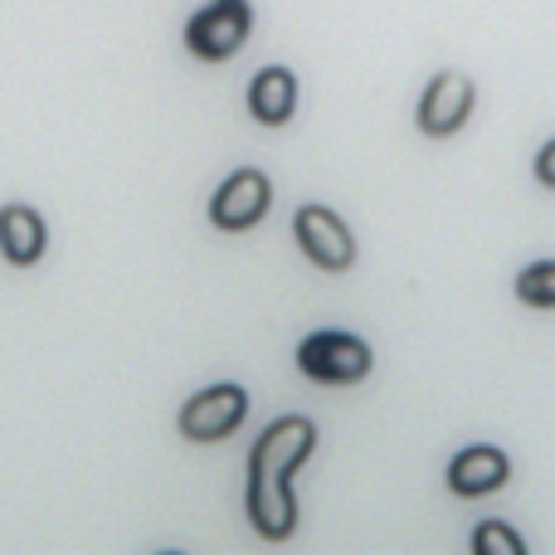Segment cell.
Masks as SVG:
<instances>
[{
    "instance_id": "obj_1",
    "label": "cell",
    "mask_w": 555,
    "mask_h": 555,
    "mask_svg": "<svg viewBox=\"0 0 555 555\" xmlns=\"http://www.w3.org/2000/svg\"><path fill=\"white\" fill-rule=\"evenodd\" d=\"M317 449V424L302 414H283L259 434L249 453V521L263 541H287L297 527V502H293V473Z\"/></svg>"
},
{
    "instance_id": "obj_2",
    "label": "cell",
    "mask_w": 555,
    "mask_h": 555,
    "mask_svg": "<svg viewBox=\"0 0 555 555\" xmlns=\"http://www.w3.org/2000/svg\"><path fill=\"white\" fill-rule=\"evenodd\" d=\"M297 365L317 385H356L371 375V346L351 332H317L297 346Z\"/></svg>"
},
{
    "instance_id": "obj_3",
    "label": "cell",
    "mask_w": 555,
    "mask_h": 555,
    "mask_svg": "<svg viewBox=\"0 0 555 555\" xmlns=\"http://www.w3.org/2000/svg\"><path fill=\"white\" fill-rule=\"evenodd\" d=\"M254 29V5L249 0H210L205 10H195L185 25V49L195 59H230L249 44Z\"/></svg>"
},
{
    "instance_id": "obj_4",
    "label": "cell",
    "mask_w": 555,
    "mask_h": 555,
    "mask_svg": "<svg viewBox=\"0 0 555 555\" xmlns=\"http://www.w3.org/2000/svg\"><path fill=\"white\" fill-rule=\"evenodd\" d=\"M244 414H249L244 385H210V390L191 395V400L181 404V434L191 443H220L240 429Z\"/></svg>"
},
{
    "instance_id": "obj_5",
    "label": "cell",
    "mask_w": 555,
    "mask_h": 555,
    "mask_svg": "<svg viewBox=\"0 0 555 555\" xmlns=\"http://www.w3.org/2000/svg\"><path fill=\"white\" fill-rule=\"evenodd\" d=\"M297 230V244H302V254L317 263V269L326 273H346L356 263V234L346 230L341 215H332L326 205H302L293 220Z\"/></svg>"
},
{
    "instance_id": "obj_6",
    "label": "cell",
    "mask_w": 555,
    "mask_h": 555,
    "mask_svg": "<svg viewBox=\"0 0 555 555\" xmlns=\"http://www.w3.org/2000/svg\"><path fill=\"white\" fill-rule=\"evenodd\" d=\"M473 103H478L473 78L459 74V68H443V74L429 78V88H424V98H420V132L424 137L463 132V122L473 117Z\"/></svg>"
},
{
    "instance_id": "obj_7",
    "label": "cell",
    "mask_w": 555,
    "mask_h": 555,
    "mask_svg": "<svg viewBox=\"0 0 555 555\" xmlns=\"http://www.w3.org/2000/svg\"><path fill=\"white\" fill-rule=\"evenodd\" d=\"M269 201H273V185L263 171H254V166H244V171H234L230 181L215 191L210 201V220L215 230L224 234H240V230H254V224L269 215Z\"/></svg>"
},
{
    "instance_id": "obj_8",
    "label": "cell",
    "mask_w": 555,
    "mask_h": 555,
    "mask_svg": "<svg viewBox=\"0 0 555 555\" xmlns=\"http://www.w3.org/2000/svg\"><path fill=\"white\" fill-rule=\"evenodd\" d=\"M507 478H512V459L502 449H492V443H473V449L453 453L449 463V488L459 498H488Z\"/></svg>"
},
{
    "instance_id": "obj_9",
    "label": "cell",
    "mask_w": 555,
    "mask_h": 555,
    "mask_svg": "<svg viewBox=\"0 0 555 555\" xmlns=\"http://www.w3.org/2000/svg\"><path fill=\"white\" fill-rule=\"evenodd\" d=\"M44 244H49V230L29 205H5L0 210V254L15 269H29V263L44 259Z\"/></svg>"
},
{
    "instance_id": "obj_10",
    "label": "cell",
    "mask_w": 555,
    "mask_h": 555,
    "mask_svg": "<svg viewBox=\"0 0 555 555\" xmlns=\"http://www.w3.org/2000/svg\"><path fill=\"white\" fill-rule=\"evenodd\" d=\"M297 107V78L287 68H263L249 83V113L259 117L263 127H283Z\"/></svg>"
},
{
    "instance_id": "obj_11",
    "label": "cell",
    "mask_w": 555,
    "mask_h": 555,
    "mask_svg": "<svg viewBox=\"0 0 555 555\" xmlns=\"http://www.w3.org/2000/svg\"><path fill=\"white\" fill-rule=\"evenodd\" d=\"M517 297L527 307H555V259L521 269L517 273Z\"/></svg>"
},
{
    "instance_id": "obj_12",
    "label": "cell",
    "mask_w": 555,
    "mask_h": 555,
    "mask_svg": "<svg viewBox=\"0 0 555 555\" xmlns=\"http://www.w3.org/2000/svg\"><path fill=\"white\" fill-rule=\"evenodd\" d=\"M473 551L478 555H521V537L507 527V521H482L478 531H473Z\"/></svg>"
},
{
    "instance_id": "obj_13",
    "label": "cell",
    "mask_w": 555,
    "mask_h": 555,
    "mask_svg": "<svg viewBox=\"0 0 555 555\" xmlns=\"http://www.w3.org/2000/svg\"><path fill=\"white\" fill-rule=\"evenodd\" d=\"M537 181L546 185V191H555V142L541 146V156H537Z\"/></svg>"
}]
</instances>
